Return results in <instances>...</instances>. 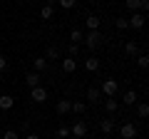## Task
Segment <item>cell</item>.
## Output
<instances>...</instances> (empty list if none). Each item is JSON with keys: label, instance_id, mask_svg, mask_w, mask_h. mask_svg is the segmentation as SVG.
I'll return each instance as SVG.
<instances>
[{"label": "cell", "instance_id": "26", "mask_svg": "<svg viewBox=\"0 0 149 139\" xmlns=\"http://www.w3.org/2000/svg\"><path fill=\"white\" fill-rule=\"evenodd\" d=\"M124 3H127V8H129L132 13H137V10H139V0H124Z\"/></svg>", "mask_w": 149, "mask_h": 139}, {"label": "cell", "instance_id": "16", "mask_svg": "<svg viewBox=\"0 0 149 139\" xmlns=\"http://www.w3.org/2000/svg\"><path fill=\"white\" fill-rule=\"evenodd\" d=\"M122 102H124V104H134V102H137V92L127 90V92H124V97H122Z\"/></svg>", "mask_w": 149, "mask_h": 139}, {"label": "cell", "instance_id": "22", "mask_svg": "<svg viewBox=\"0 0 149 139\" xmlns=\"http://www.w3.org/2000/svg\"><path fill=\"white\" fill-rule=\"evenodd\" d=\"M40 17H42V20H50V17H52V8H50V5H45L42 10H40Z\"/></svg>", "mask_w": 149, "mask_h": 139}, {"label": "cell", "instance_id": "13", "mask_svg": "<svg viewBox=\"0 0 149 139\" xmlns=\"http://www.w3.org/2000/svg\"><path fill=\"white\" fill-rule=\"evenodd\" d=\"M85 109H87L85 102H72L70 104V112H74V114H85Z\"/></svg>", "mask_w": 149, "mask_h": 139}, {"label": "cell", "instance_id": "4", "mask_svg": "<svg viewBox=\"0 0 149 139\" xmlns=\"http://www.w3.org/2000/svg\"><path fill=\"white\" fill-rule=\"evenodd\" d=\"M70 134H72L74 139H82V137L87 134V124H85V122H74L72 127H70Z\"/></svg>", "mask_w": 149, "mask_h": 139}, {"label": "cell", "instance_id": "11", "mask_svg": "<svg viewBox=\"0 0 149 139\" xmlns=\"http://www.w3.org/2000/svg\"><path fill=\"white\" fill-rule=\"evenodd\" d=\"M85 67L90 70V72H97V70H100V60H97L95 55H92L90 60H85Z\"/></svg>", "mask_w": 149, "mask_h": 139}, {"label": "cell", "instance_id": "7", "mask_svg": "<svg viewBox=\"0 0 149 139\" xmlns=\"http://www.w3.org/2000/svg\"><path fill=\"white\" fill-rule=\"evenodd\" d=\"M13 104H15V97L13 95H0V109H13Z\"/></svg>", "mask_w": 149, "mask_h": 139}, {"label": "cell", "instance_id": "24", "mask_svg": "<svg viewBox=\"0 0 149 139\" xmlns=\"http://www.w3.org/2000/svg\"><path fill=\"white\" fill-rule=\"evenodd\" d=\"M67 52H70V57H74V60H77V52H80V45H74V42H70Z\"/></svg>", "mask_w": 149, "mask_h": 139}, {"label": "cell", "instance_id": "30", "mask_svg": "<svg viewBox=\"0 0 149 139\" xmlns=\"http://www.w3.org/2000/svg\"><path fill=\"white\" fill-rule=\"evenodd\" d=\"M45 60H57V50L55 47H47V57Z\"/></svg>", "mask_w": 149, "mask_h": 139}, {"label": "cell", "instance_id": "9", "mask_svg": "<svg viewBox=\"0 0 149 139\" xmlns=\"http://www.w3.org/2000/svg\"><path fill=\"white\" fill-rule=\"evenodd\" d=\"M62 70L65 72H74V70H77V60L74 57H65L62 60Z\"/></svg>", "mask_w": 149, "mask_h": 139}, {"label": "cell", "instance_id": "17", "mask_svg": "<svg viewBox=\"0 0 149 139\" xmlns=\"http://www.w3.org/2000/svg\"><path fill=\"white\" fill-rule=\"evenodd\" d=\"M100 17H97V15H90V17H87V27H90V30H100Z\"/></svg>", "mask_w": 149, "mask_h": 139}, {"label": "cell", "instance_id": "6", "mask_svg": "<svg viewBox=\"0 0 149 139\" xmlns=\"http://www.w3.org/2000/svg\"><path fill=\"white\" fill-rule=\"evenodd\" d=\"M119 132H122V139H134V137H137V127H134L132 122L122 124V129H119Z\"/></svg>", "mask_w": 149, "mask_h": 139}, {"label": "cell", "instance_id": "12", "mask_svg": "<svg viewBox=\"0 0 149 139\" xmlns=\"http://www.w3.org/2000/svg\"><path fill=\"white\" fill-rule=\"evenodd\" d=\"M100 129H102L104 134H112V132H114V122H112V119H102V122H100Z\"/></svg>", "mask_w": 149, "mask_h": 139}, {"label": "cell", "instance_id": "23", "mask_svg": "<svg viewBox=\"0 0 149 139\" xmlns=\"http://www.w3.org/2000/svg\"><path fill=\"white\" fill-rule=\"evenodd\" d=\"M137 65H139L142 70H147V67H149V57H147V55H139V57H137Z\"/></svg>", "mask_w": 149, "mask_h": 139}, {"label": "cell", "instance_id": "14", "mask_svg": "<svg viewBox=\"0 0 149 139\" xmlns=\"http://www.w3.org/2000/svg\"><path fill=\"white\" fill-rule=\"evenodd\" d=\"M104 109H107V112H117V109H119V102L114 99V97H109V99H104Z\"/></svg>", "mask_w": 149, "mask_h": 139}, {"label": "cell", "instance_id": "34", "mask_svg": "<svg viewBox=\"0 0 149 139\" xmlns=\"http://www.w3.org/2000/svg\"><path fill=\"white\" fill-rule=\"evenodd\" d=\"M47 3H50V8H52V5H55V3H57V0H47Z\"/></svg>", "mask_w": 149, "mask_h": 139}, {"label": "cell", "instance_id": "33", "mask_svg": "<svg viewBox=\"0 0 149 139\" xmlns=\"http://www.w3.org/2000/svg\"><path fill=\"white\" fill-rule=\"evenodd\" d=\"M25 139H40V137H37V134H32V132H30V134H27Z\"/></svg>", "mask_w": 149, "mask_h": 139}, {"label": "cell", "instance_id": "20", "mask_svg": "<svg viewBox=\"0 0 149 139\" xmlns=\"http://www.w3.org/2000/svg\"><path fill=\"white\" fill-rule=\"evenodd\" d=\"M137 114H139V117H142V119H147V117H149V107H147V104H144V102H142V104H139V107H137Z\"/></svg>", "mask_w": 149, "mask_h": 139}, {"label": "cell", "instance_id": "18", "mask_svg": "<svg viewBox=\"0 0 149 139\" xmlns=\"http://www.w3.org/2000/svg\"><path fill=\"white\" fill-rule=\"evenodd\" d=\"M124 52H127V55H137L139 52V45L134 42V40H129V42L124 45Z\"/></svg>", "mask_w": 149, "mask_h": 139}, {"label": "cell", "instance_id": "15", "mask_svg": "<svg viewBox=\"0 0 149 139\" xmlns=\"http://www.w3.org/2000/svg\"><path fill=\"white\" fill-rule=\"evenodd\" d=\"M32 62H35V72H45L47 70V60L45 57H35Z\"/></svg>", "mask_w": 149, "mask_h": 139}, {"label": "cell", "instance_id": "31", "mask_svg": "<svg viewBox=\"0 0 149 139\" xmlns=\"http://www.w3.org/2000/svg\"><path fill=\"white\" fill-rule=\"evenodd\" d=\"M147 8H149V0H139V10L147 13Z\"/></svg>", "mask_w": 149, "mask_h": 139}, {"label": "cell", "instance_id": "19", "mask_svg": "<svg viewBox=\"0 0 149 139\" xmlns=\"http://www.w3.org/2000/svg\"><path fill=\"white\" fill-rule=\"evenodd\" d=\"M100 95H102V92L97 90V87H90V90H87V99H90V102H97V99H100Z\"/></svg>", "mask_w": 149, "mask_h": 139}, {"label": "cell", "instance_id": "1", "mask_svg": "<svg viewBox=\"0 0 149 139\" xmlns=\"http://www.w3.org/2000/svg\"><path fill=\"white\" fill-rule=\"evenodd\" d=\"M82 40H85V45H87L90 50H95V47H100V42H102V35H100V30H90V32H87V35H85Z\"/></svg>", "mask_w": 149, "mask_h": 139}, {"label": "cell", "instance_id": "25", "mask_svg": "<svg viewBox=\"0 0 149 139\" xmlns=\"http://www.w3.org/2000/svg\"><path fill=\"white\" fill-rule=\"evenodd\" d=\"M70 137V127H60L57 129V139H67Z\"/></svg>", "mask_w": 149, "mask_h": 139}, {"label": "cell", "instance_id": "5", "mask_svg": "<svg viewBox=\"0 0 149 139\" xmlns=\"http://www.w3.org/2000/svg\"><path fill=\"white\" fill-rule=\"evenodd\" d=\"M117 90H119L117 80H104V85H102V90H100V92H104L107 97H114V95H117Z\"/></svg>", "mask_w": 149, "mask_h": 139}, {"label": "cell", "instance_id": "32", "mask_svg": "<svg viewBox=\"0 0 149 139\" xmlns=\"http://www.w3.org/2000/svg\"><path fill=\"white\" fill-rule=\"evenodd\" d=\"M5 67H8V60L3 57V55H0V72H3V70H5Z\"/></svg>", "mask_w": 149, "mask_h": 139}, {"label": "cell", "instance_id": "2", "mask_svg": "<svg viewBox=\"0 0 149 139\" xmlns=\"http://www.w3.org/2000/svg\"><path fill=\"white\" fill-rule=\"evenodd\" d=\"M30 99H35L37 104H42V102L47 99V90H45L42 85H37V87H32V90H30Z\"/></svg>", "mask_w": 149, "mask_h": 139}, {"label": "cell", "instance_id": "27", "mask_svg": "<svg viewBox=\"0 0 149 139\" xmlns=\"http://www.w3.org/2000/svg\"><path fill=\"white\" fill-rule=\"evenodd\" d=\"M114 25H117V30H127V20H124V17H117V20H114Z\"/></svg>", "mask_w": 149, "mask_h": 139}, {"label": "cell", "instance_id": "21", "mask_svg": "<svg viewBox=\"0 0 149 139\" xmlns=\"http://www.w3.org/2000/svg\"><path fill=\"white\" fill-rule=\"evenodd\" d=\"M82 38H85V35H82V30H77V27H74V30H72V32H70V40H74V45L80 42V40H82Z\"/></svg>", "mask_w": 149, "mask_h": 139}, {"label": "cell", "instance_id": "28", "mask_svg": "<svg viewBox=\"0 0 149 139\" xmlns=\"http://www.w3.org/2000/svg\"><path fill=\"white\" fill-rule=\"evenodd\" d=\"M3 139H20V137H17L15 129H8V132H3Z\"/></svg>", "mask_w": 149, "mask_h": 139}, {"label": "cell", "instance_id": "10", "mask_svg": "<svg viewBox=\"0 0 149 139\" xmlns=\"http://www.w3.org/2000/svg\"><path fill=\"white\" fill-rule=\"evenodd\" d=\"M70 104H72L70 99H60V102H57V107H55V109H57V114H60V117L70 112Z\"/></svg>", "mask_w": 149, "mask_h": 139}, {"label": "cell", "instance_id": "29", "mask_svg": "<svg viewBox=\"0 0 149 139\" xmlns=\"http://www.w3.org/2000/svg\"><path fill=\"white\" fill-rule=\"evenodd\" d=\"M60 5L65 8V10H70V8H74V0H57Z\"/></svg>", "mask_w": 149, "mask_h": 139}, {"label": "cell", "instance_id": "8", "mask_svg": "<svg viewBox=\"0 0 149 139\" xmlns=\"http://www.w3.org/2000/svg\"><path fill=\"white\" fill-rule=\"evenodd\" d=\"M25 85L30 87V90H32V87H37V85H40V72H30V75L25 77Z\"/></svg>", "mask_w": 149, "mask_h": 139}, {"label": "cell", "instance_id": "3", "mask_svg": "<svg viewBox=\"0 0 149 139\" xmlns=\"http://www.w3.org/2000/svg\"><path fill=\"white\" fill-rule=\"evenodd\" d=\"M144 22H147V17H144V13H132V17L127 20L129 27H134V30H142Z\"/></svg>", "mask_w": 149, "mask_h": 139}]
</instances>
